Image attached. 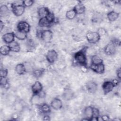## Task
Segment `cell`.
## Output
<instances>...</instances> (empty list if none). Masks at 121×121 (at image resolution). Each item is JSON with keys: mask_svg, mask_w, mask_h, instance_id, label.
<instances>
[{"mask_svg": "<svg viewBox=\"0 0 121 121\" xmlns=\"http://www.w3.org/2000/svg\"><path fill=\"white\" fill-rule=\"evenodd\" d=\"M44 72V70L43 69H36L35 71H34L33 73H34V75L35 77H37V78H39L40 77H41L43 73Z\"/></svg>", "mask_w": 121, "mask_h": 121, "instance_id": "obj_30", "label": "cell"}, {"mask_svg": "<svg viewBox=\"0 0 121 121\" xmlns=\"http://www.w3.org/2000/svg\"><path fill=\"white\" fill-rule=\"evenodd\" d=\"M8 70L5 69H1L0 74V78H6L8 75Z\"/></svg>", "mask_w": 121, "mask_h": 121, "instance_id": "obj_31", "label": "cell"}, {"mask_svg": "<svg viewBox=\"0 0 121 121\" xmlns=\"http://www.w3.org/2000/svg\"><path fill=\"white\" fill-rule=\"evenodd\" d=\"M25 7L22 4H13L12 6V11L16 16H21L25 12Z\"/></svg>", "mask_w": 121, "mask_h": 121, "instance_id": "obj_4", "label": "cell"}, {"mask_svg": "<svg viewBox=\"0 0 121 121\" xmlns=\"http://www.w3.org/2000/svg\"><path fill=\"white\" fill-rule=\"evenodd\" d=\"M116 74H117V78H119V80H120V79H121V69H120V68H119V69L117 70Z\"/></svg>", "mask_w": 121, "mask_h": 121, "instance_id": "obj_35", "label": "cell"}, {"mask_svg": "<svg viewBox=\"0 0 121 121\" xmlns=\"http://www.w3.org/2000/svg\"><path fill=\"white\" fill-rule=\"evenodd\" d=\"M15 37V34L13 32L6 33L2 36V38L4 42L7 44H9L14 41Z\"/></svg>", "mask_w": 121, "mask_h": 121, "instance_id": "obj_9", "label": "cell"}, {"mask_svg": "<svg viewBox=\"0 0 121 121\" xmlns=\"http://www.w3.org/2000/svg\"><path fill=\"white\" fill-rule=\"evenodd\" d=\"M102 120L103 121H107L109 120V117L107 115H104L101 117Z\"/></svg>", "mask_w": 121, "mask_h": 121, "instance_id": "obj_36", "label": "cell"}, {"mask_svg": "<svg viewBox=\"0 0 121 121\" xmlns=\"http://www.w3.org/2000/svg\"><path fill=\"white\" fill-rule=\"evenodd\" d=\"M0 85L5 88H8L9 86V83L6 78H0Z\"/></svg>", "mask_w": 121, "mask_h": 121, "instance_id": "obj_28", "label": "cell"}, {"mask_svg": "<svg viewBox=\"0 0 121 121\" xmlns=\"http://www.w3.org/2000/svg\"><path fill=\"white\" fill-rule=\"evenodd\" d=\"M87 90L90 93H94L97 89V85L94 81H89L86 84Z\"/></svg>", "mask_w": 121, "mask_h": 121, "instance_id": "obj_13", "label": "cell"}, {"mask_svg": "<svg viewBox=\"0 0 121 121\" xmlns=\"http://www.w3.org/2000/svg\"><path fill=\"white\" fill-rule=\"evenodd\" d=\"M74 95L73 91L70 89H65L63 93L62 96L64 99L66 100H69L71 99Z\"/></svg>", "mask_w": 121, "mask_h": 121, "instance_id": "obj_20", "label": "cell"}, {"mask_svg": "<svg viewBox=\"0 0 121 121\" xmlns=\"http://www.w3.org/2000/svg\"><path fill=\"white\" fill-rule=\"evenodd\" d=\"M119 17V13L115 11H111L108 12L107 14L108 19L111 22H113L116 20Z\"/></svg>", "mask_w": 121, "mask_h": 121, "instance_id": "obj_16", "label": "cell"}, {"mask_svg": "<svg viewBox=\"0 0 121 121\" xmlns=\"http://www.w3.org/2000/svg\"><path fill=\"white\" fill-rule=\"evenodd\" d=\"M76 62L81 66H86V57L85 52L83 50L79 51L76 52L74 56Z\"/></svg>", "mask_w": 121, "mask_h": 121, "instance_id": "obj_1", "label": "cell"}, {"mask_svg": "<svg viewBox=\"0 0 121 121\" xmlns=\"http://www.w3.org/2000/svg\"><path fill=\"white\" fill-rule=\"evenodd\" d=\"M91 64L98 65L103 63L102 59L98 55H93L91 58Z\"/></svg>", "mask_w": 121, "mask_h": 121, "instance_id": "obj_21", "label": "cell"}, {"mask_svg": "<svg viewBox=\"0 0 121 121\" xmlns=\"http://www.w3.org/2000/svg\"><path fill=\"white\" fill-rule=\"evenodd\" d=\"M14 34L15 37L20 40H24L27 37V33L23 32L17 30Z\"/></svg>", "mask_w": 121, "mask_h": 121, "instance_id": "obj_25", "label": "cell"}, {"mask_svg": "<svg viewBox=\"0 0 121 121\" xmlns=\"http://www.w3.org/2000/svg\"><path fill=\"white\" fill-rule=\"evenodd\" d=\"M33 95H38L43 90V86L41 82L38 81H35L31 87Z\"/></svg>", "mask_w": 121, "mask_h": 121, "instance_id": "obj_10", "label": "cell"}, {"mask_svg": "<svg viewBox=\"0 0 121 121\" xmlns=\"http://www.w3.org/2000/svg\"><path fill=\"white\" fill-rule=\"evenodd\" d=\"M93 108L90 106H88L85 108L84 110V115L85 118L87 119L88 121H90L93 117Z\"/></svg>", "mask_w": 121, "mask_h": 121, "instance_id": "obj_14", "label": "cell"}, {"mask_svg": "<svg viewBox=\"0 0 121 121\" xmlns=\"http://www.w3.org/2000/svg\"><path fill=\"white\" fill-rule=\"evenodd\" d=\"M51 106L55 110H60L62 107V102L60 99L55 98L51 101Z\"/></svg>", "mask_w": 121, "mask_h": 121, "instance_id": "obj_11", "label": "cell"}, {"mask_svg": "<svg viewBox=\"0 0 121 121\" xmlns=\"http://www.w3.org/2000/svg\"><path fill=\"white\" fill-rule=\"evenodd\" d=\"M43 120L44 121H49L50 120V116H48V115L47 114H45L44 116H43Z\"/></svg>", "mask_w": 121, "mask_h": 121, "instance_id": "obj_37", "label": "cell"}, {"mask_svg": "<svg viewBox=\"0 0 121 121\" xmlns=\"http://www.w3.org/2000/svg\"><path fill=\"white\" fill-rule=\"evenodd\" d=\"M48 20L50 21V22L52 24V23L53 22H54V15L52 13H50L46 17Z\"/></svg>", "mask_w": 121, "mask_h": 121, "instance_id": "obj_33", "label": "cell"}, {"mask_svg": "<svg viewBox=\"0 0 121 121\" xmlns=\"http://www.w3.org/2000/svg\"><path fill=\"white\" fill-rule=\"evenodd\" d=\"M51 23L46 17L41 18L38 22V25L42 27L49 26L51 25Z\"/></svg>", "mask_w": 121, "mask_h": 121, "instance_id": "obj_22", "label": "cell"}, {"mask_svg": "<svg viewBox=\"0 0 121 121\" xmlns=\"http://www.w3.org/2000/svg\"><path fill=\"white\" fill-rule=\"evenodd\" d=\"M40 38L45 43H48L51 41L52 38V32L48 29L42 31L40 33Z\"/></svg>", "mask_w": 121, "mask_h": 121, "instance_id": "obj_3", "label": "cell"}, {"mask_svg": "<svg viewBox=\"0 0 121 121\" xmlns=\"http://www.w3.org/2000/svg\"><path fill=\"white\" fill-rule=\"evenodd\" d=\"M77 14H83L85 11V7L82 3H78L73 8Z\"/></svg>", "mask_w": 121, "mask_h": 121, "instance_id": "obj_19", "label": "cell"}, {"mask_svg": "<svg viewBox=\"0 0 121 121\" xmlns=\"http://www.w3.org/2000/svg\"><path fill=\"white\" fill-rule=\"evenodd\" d=\"M34 3V1L32 0H26L22 1V5L25 7H29L31 6Z\"/></svg>", "mask_w": 121, "mask_h": 121, "instance_id": "obj_29", "label": "cell"}, {"mask_svg": "<svg viewBox=\"0 0 121 121\" xmlns=\"http://www.w3.org/2000/svg\"><path fill=\"white\" fill-rule=\"evenodd\" d=\"M15 71L18 75H23L26 72L25 65L23 63L17 64L15 67Z\"/></svg>", "mask_w": 121, "mask_h": 121, "instance_id": "obj_17", "label": "cell"}, {"mask_svg": "<svg viewBox=\"0 0 121 121\" xmlns=\"http://www.w3.org/2000/svg\"><path fill=\"white\" fill-rule=\"evenodd\" d=\"M9 46L10 48V51L15 52H19L20 49L19 44L17 42L15 41L9 44Z\"/></svg>", "mask_w": 121, "mask_h": 121, "instance_id": "obj_18", "label": "cell"}, {"mask_svg": "<svg viewBox=\"0 0 121 121\" xmlns=\"http://www.w3.org/2000/svg\"><path fill=\"white\" fill-rule=\"evenodd\" d=\"M0 31H2L3 29V28L4 27V23L0 20Z\"/></svg>", "mask_w": 121, "mask_h": 121, "instance_id": "obj_38", "label": "cell"}, {"mask_svg": "<svg viewBox=\"0 0 121 121\" xmlns=\"http://www.w3.org/2000/svg\"><path fill=\"white\" fill-rule=\"evenodd\" d=\"M9 9L7 6L2 5L0 7V15L1 17H6L8 15L9 13Z\"/></svg>", "mask_w": 121, "mask_h": 121, "instance_id": "obj_24", "label": "cell"}, {"mask_svg": "<svg viewBox=\"0 0 121 121\" xmlns=\"http://www.w3.org/2000/svg\"><path fill=\"white\" fill-rule=\"evenodd\" d=\"M90 69L95 72L98 74H102L104 71V66L103 63L98 65L91 64L90 66Z\"/></svg>", "mask_w": 121, "mask_h": 121, "instance_id": "obj_12", "label": "cell"}, {"mask_svg": "<svg viewBox=\"0 0 121 121\" xmlns=\"http://www.w3.org/2000/svg\"><path fill=\"white\" fill-rule=\"evenodd\" d=\"M40 110L42 113L45 114L50 113L51 110L50 106L45 103H43L40 105Z\"/></svg>", "mask_w": 121, "mask_h": 121, "instance_id": "obj_23", "label": "cell"}, {"mask_svg": "<svg viewBox=\"0 0 121 121\" xmlns=\"http://www.w3.org/2000/svg\"><path fill=\"white\" fill-rule=\"evenodd\" d=\"M17 29L18 31L27 33L30 31V26L26 21H21L18 23L17 25Z\"/></svg>", "mask_w": 121, "mask_h": 121, "instance_id": "obj_8", "label": "cell"}, {"mask_svg": "<svg viewBox=\"0 0 121 121\" xmlns=\"http://www.w3.org/2000/svg\"><path fill=\"white\" fill-rule=\"evenodd\" d=\"M76 15L77 14L73 9L67 11L66 13V17L69 20L74 19L76 17Z\"/></svg>", "mask_w": 121, "mask_h": 121, "instance_id": "obj_26", "label": "cell"}, {"mask_svg": "<svg viewBox=\"0 0 121 121\" xmlns=\"http://www.w3.org/2000/svg\"><path fill=\"white\" fill-rule=\"evenodd\" d=\"M116 45L112 42H111L104 48L105 53L108 55L114 54L116 52Z\"/></svg>", "mask_w": 121, "mask_h": 121, "instance_id": "obj_7", "label": "cell"}, {"mask_svg": "<svg viewBox=\"0 0 121 121\" xmlns=\"http://www.w3.org/2000/svg\"><path fill=\"white\" fill-rule=\"evenodd\" d=\"M99 110L96 108H93V117H99Z\"/></svg>", "mask_w": 121, "mask_h": 121, "instance_id": "obj_34", "label": "cell"}, {"mask_svg": "<svg viewBox=\"0 0 121 121\" xmlns=\"http://www.w3.org/2000/svg\"><path fill=\"white\" fill-rule=\"evenodd\" d=\"M10 52L11 51L9 45H4L1 46L0 48V53L3 55H7L9 54Z\"/></svg>", "mask_w": 121, "mask_h": 121, "instance_id": "obj_27", "label": "cell"}, {"mask_svg": "<svg viewBox=\"0 0 121 121\" xmlns=\"http://www.w3.org/2000/svg\"><path fill=\"white\" fill-rule=\"evenodd\" d=\"M46 58L49 63H53L57 60L58 53L55 50H50L48 51L46 55Z\"/></svg>", "mask_w": 121, "mask_h": 121, "instance_id": "obj_6", "label": "cell"}, {"mask_svg": "<svg viewBox=\"0 0 121 121\" xmlns=\"http://www.w3.org/2000/svg\"><path fill=\"white\" fill-rule=\"evenodd\" d=\"M102 19V17L101 15H99L98 14H95L94 15L92 18V20L94 22L97 23L100 20Z\"/></svg>", "mask_w": 121, "mask_h": 121, "instance_id": "obj_32", "label": "cell"}, {"mask_svg": "<svg viewBox=\"0 0 121 121\" xmlns=\"http://www.w3.org/2000/svg\"><path fill=\"white\" fill-rule=\"evenodd\" d=\"M50 13L48 9L45 7H43L39 8L38 10L37 13L38 16L41 18L46 17Z\"/></svg>", "mask_w": 121, "mask_h": 121, "instance_id": "obj_15", "label": "cell"}, {"mask_svg": "<svg viewBox=\"0 0 121 121\" xmlns=\"http://www.w3.org/2000/svg\"><path fill=\"white\" fill-rule=\"evenodd\" d=\"M115 85L113 81H106L102 85V89L105 95L111 92L113 89Z\"/></svg>", "mask_w": 121, "mask_h": 121, "instance_id": "obj_5", "label": "cell"}, {"mask_svg": "<svg viewBox=\"0 0 121 121\" xmlns=\"http://www.w3.org/2000/svg\"><path fill=\"white\" fill-rule=\"evenodd\" d=\"M87 41L91 43H95L100 39V35L97 32H88L86 35Z\"/></svg>", "mask_w": 121, "mask_h": 121, "instance_id": "obj_2", "label": "cell"}]
</instances>
